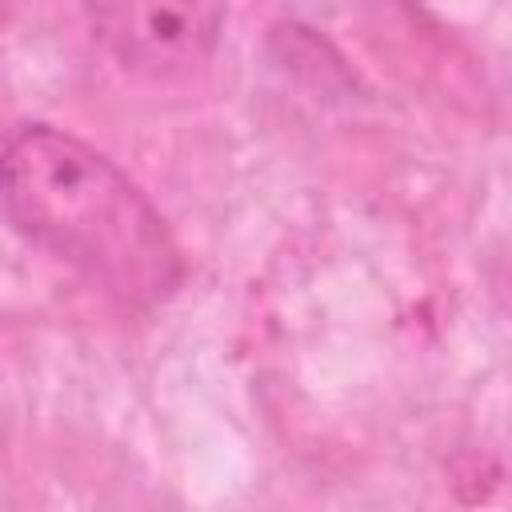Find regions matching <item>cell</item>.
Wrapping results in <instances>:
<instances>
[{"instance_id":"cell-1","label":"cell","mask_w":512,"mask_h":512,"mask_svg":"<svg viewBox=\"0 0 512 512\" xmlns=\"http://www.w3.org/2000/svg\"><path fill=\"white\" fill-rule=\"evenodd\" d=\"M4 212L24 240L128 308H156L184 280V256L148 196L104 152L52 124L8 132Z\"/></svg>"},{"instance_id":"cell-2","label":"cell","mask_w":512,"mask_h":512,"mask_svg":"<svg viewBox=\"0 0 512 512\" xmlns=\"http://www.w3.org/2000/svg\"><path fill=\"white\" fill-rule=\"evenodd\" d=\"M92 36L132 72H188L220 40L224 8L216 4H92Z\"/></svg>"}]
</instances>
